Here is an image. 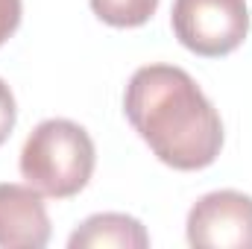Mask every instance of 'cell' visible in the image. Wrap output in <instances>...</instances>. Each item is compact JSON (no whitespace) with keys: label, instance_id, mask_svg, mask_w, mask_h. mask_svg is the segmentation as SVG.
Wrapping results in <instances>:
<instances>
[{"label":"cell","instance_id":"cell-2","mask_svg":"<svg viewBox=\"0 0 252 249\" xmlns=\"http://www.w3.org/2000/svg\"><path fill=\"white\" fill-rule=\"evenodd\" d=\"M18 164L27 185L41 196L67 199L91 182L97 150L85 126L67 118H47L24 141Z\"/></svg>","mask_w":252,"mask_h":249},{"label":"cell","instance_id":"cell-9","mask_svg":"<svg viewBox=\"0 0 252 249\" xmlns=\"http://www.w3.org/2000/svg\"><path fill=\"white\" fill-rule=\"evenodd\" d=\"M21 15L24 6L21 0H0V47L15 35V30L21 27Z\"/></svg>","mask_w":252,"mask_h":249},{"label":"cell","instance_id":"cell-3","mask_svg":"<svg viewBox=\"0 0 252 249\" xmlns=\"http://www.w3.org/2000/svg\"><path fill=\"white\" fill-rule=\"evenodd\" d=\"M170 27L185 50L220 59L247 41L250 6L247 0H173Z\"/></svg>","mask_w":252,"mask_h":249},{"label":"cell","instance_id":"cell-5","mask_svg":"<svg viewBox=\"0 0 252 249\" xmlns=\"http://www.w3.org/2000/svg\"><path fill=\"white\" fill-rule=\"evenodd\" d=\"M50 241V214L44 196L30 185L0 182V247L41 249Z\"/></svg>","mask_w":252,"mask_h":249},{"label":"cell","instance_id":"cell-8","mask_svg":"<svg viewBox=\"0 0 252 249\" xmlns=\"http://www.w3.org/2000/svg\"><path fill=\"white\" fill-rule=\"evenodd\" d=\"M15 121H18L15 94H12V88L0 79V147L9 141V135H12V129H15Z\"/></svg>","mask_w":252,"mask_h":249},{"label":"cell","instance_id":"cell-6","mask_svg":"<svg viewBox=\"0 0 252 249\" xmlns=\"http://www.w3.org/2000/svg\"><path fill=\"white\" fill-rule=\"evenodd\" d=\"M70 249H147L150 247V232L144 229L141 220L121 214V211H103L91 214L82 220L70 238Z\"/></svg>","mask_w":252,"mask_h":249},{"label":"cell","instance_id":"cell-1","mask_svg":"<svg viewBox=\"0 0 252 249\" xmlns=\"http://www.w3.org/2000/svg\"><path fill=\"white\" fill-rule=\"evenodd\" d=\"M124 112L153 156L173 170H205L223 150L220 112L176 64L138 67L126 82Z\"/></svg>","mask_w":252,"mask_h":249},{"label":"cell","instance_id":"cell-7","mask_svg":"<svg viewBox=\"0 0 252 249\" xmlns=\"http://www.w3.org/2000/svg\"><path fill=\"white\" fill-rule=\"evenodd\" d=\"M88 3H91V12L103 24L118 27V30L144 27L158 9V0H88Z\"/></svg>","mask_w":252,"mask_h":249},{"label":"cell","instance_id":"cell-4","mask_svg":"<svg viewBox=\"0 0 252 249\" xmlns=\"http://www.w3.org/2000/svg\"><path fill=\"white\" fill-rule=\"evenodd\" d=\"M185 235L199 249H252V196L241 190L199 196L188 211Z\"/></svg>","mask_w":252,"mask_h":249}]
</instances>
